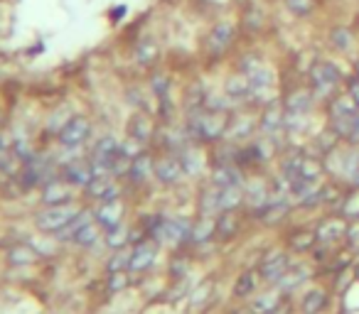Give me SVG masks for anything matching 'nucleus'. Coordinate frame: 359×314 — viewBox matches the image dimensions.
<instances>
[{"mask_svg":"<svg viewBox=\"0 0 359 314\" xmlns=\"http://www.w3.org/2000/svg\"><path fill=\"white\" fill-rule=\"evenodd\" d=\"M79 209L74 204H59V207H47L35 216V226L45 233H64L79 218Z\"/></svg>","mask_w":359,"mask_h":314,"instance_id":"nucleus-1","label":"nucleus"},{"mask_svg":"<svg viewBox=\"0 0 359 314\" xmlns=\"http://www.w3.org/2000/svg\"><path fill=\"white\" fill-rule=\"evenodd\" d=\"M332 123L335 130L342 137H354L359 135V113H357V103L352 98H339L332 106Z\"/></svg>","mask_w":359,"mask_h":314,"instance_id":"nucleus-2","label":"nucleus"},{"mask_svg":"<svg viewBox=\"0 0 359 314\" xmlns=\"http://www.w3.org/2000/svg\"><path fill=\"white\" fill-rule=\"evenodd\" d=\"M89 135H91V123L84 116H74L69 118L62 126V130H59V142H62L64 147H79L87 142Z\"/></svg>","mask_w":359,"mask_h":314,"instance_id":"nucleus-3","label":"nucleus"},{"mask_svg":"<svg viewBox=\"0 0 359 314\" xmlns=\"http://www.w3.org/2000/svg\"><path fill=\"white\" fill-rule=\"evenodd\" d=\"M64 233H67V239H72L77 246H94L98 241V223L89 221V214L82 211L77 221Z\"/></svg>","mask_w":359,"mask_h":314,"instance_id":"nucleus-4","label":"nucleus"},{"mask_svg":"<svg viewBox=\"0 0 359 314\" xmlns=\"http://www.w3.org/2000/svg\"><path fill=\"white\" fill-rule=\"evenodd\" d=\"M190 130L202 140H214L224 133V118L217 116V113H202L190 123Z\"/></svg>","mask_w":359,"mask_h":314,"instance_id":"nucleus-5","label":"nucleus"},{"mask_svg":"<svg viewBox=\"0 0 359 314\" xmlns=\"http://www.w3.org/2000/svg\"><path fill=\"white\" fill-rule=\"evenodd\" d=\"M72 194H74V187L64 177L47 179L45 189H42V202H45L47 207H59V204L72 202Z\"/></svg>","mask_w":359,"mask_h":314,"instance_id":"nucleus-6","label":"nucleus"},{"mask_svg":"<svg viewBox=\"0 0 359 314\" xmlns=\"http://www.w3.org/2000/svg\"><path fill=\"white\" fill-rule=\"evenodd\" d=\"M84 189L96 202H113V199H118V184L111 179V174H94V179Z\"/></svg>","mask_w":359,"mask_h":314,"instance_id":"nucleus-7","label":"nucleus"},{"mask_svg":"<svg viewBox=\"0 0 359 314\" xmlns=\"http://www.w3.org/2000/svg\"><path fill=\"white\" fill-rule=\"evenodd\" d=\"M94 174H96L94 172V165L84 163V160H72V163H67L62 170V177L67 179L72 187H87L94 179Z\"/></svg>","mask_w":359,"mask_h":314,"instance_id":"nucleus-8","label":"nucleus"},{"mask_svg":"<svg viewBox=\"0 0 359 314\" xmlns=\"http://www.w3.org/2000/svg\"><path fill=\"white\" fill-rule=\"evenodd\" d=\"M94 216H96V223L101 228H106V231H111V228L121 226V216H124V204H121V199H113V202H101V207L94 211Z\"/></svg>","mask_w":359,"mask_h":314,"instance_id":"nucleus-9","label":"nucleus"},{"mask_svg":"<svg viewBox=\"0 0 359 314\" xmlns=\"http://www.w3.org/2000/svg\"><path fill=\"white\" fill-rule=\"evenodd\" d=\"M313 84H315V89L325 96V94L335 91V87L339 84V71L335 69L330 61H323V64H318L313 69Z\"/></svg>","mask_w":359,"mask_h":314,"instance_id":"nucleus-10","label":"nucleus"},{"mask_svg":"<svg viewBox=\"0 0 359 314\" xmlns=\"http://www.w3.org/2000/svg\"><path fill=\"white\" fill-rule=\"evenodd\" d=\"M231 40H234V25L219 22V25L212 27L210 37H207V50H210L212 54H219V52H224L226 47L231 45Z\"/></svg>","mask_w":359,"mask_h":314,"instance_id":"nucleus-11","label":"nucleus"},{"mask_svg":"<svg viewBox=\"0 0 359 314\" xmlns=\"http://www.w3.org/2000/svg\"><path fill=\"white\" fill-rule=\"evenodd\" d=\"M153 260H155V244H150V241H143V244L135 246L133 253H131L129 270H133V273L148 270L150 265H153Z\"/></svg>","mask_w":359,"mask_h":314,"instance_id":"nucleus-12","label":"nucleus"},{"mask_svg":"<svg viewBox=\"0 0 359 314\" xmlns=\"http://www.w3.org/2000/svg\"><path fill=\"white\" fill-rule=\"evenodd\" d=\"M155 174H158L160 182L173 184V182H177V179L182 177V165H180L175 157H163V160H158V163H155Z\"/></svg>","mask_w":359,"mask_h":314,"instance_id":"nucleus-13","label":"nucleus"},{"mask_svg":"<svg viewBox=\"0 0 359 314\" xmlns=\"http://www.w3.org/2000/svg\"><path fill=\"white\" fill-rule=\"evenodd\" d=\"M129 172H131V177H133L135 182H145V179L155 172V165L150 163L148 155H138V157H133V163H131Z\"/></svg>","mask_w":359,"mask_h":314,"instance_id":"nucleus-14","label":"nucleus"},{"mask_svg":"<svg viewBox=\"0 0 359 314\" xmlns=\"http://www.w3.org/2000/svg\"><path fill=\"white\" fill-rule=\"evenodd\" d=\"M150 133H153V128H150L148 118L135 116L133 121H131V137H133L135 142H145L150 137Z\"/></svg>","mask_w":359,"mask_h":314,"instance_id":"nucleus-15","label":"nucleus"},{"mask_svg":"<svg viewBox=\"0 0 359 314\" xmlns=\"http://www.w3.org/2000/svg\"><path fill=\"white\" fill-rule=\"evenodd\" d=\"M126 241H129V239H126V228L124 226L111 228V231H108V236H106V244L111 246V248H121Z\"/></svg>","mask_w":359,"mask_h":314,"instance_id":"nucleus-16","label":"nucleus"},{"mask_svg":"<svg viewBox=\"0 0 359 314\" xmlns=\"http://www.w3.org/2000/svg\"><path fill=\"white\" fill-rule=\"evenodd\" d=\"M155 54H158V47H155V42H143V45L138 47V59L143 61V64H150V61L155 59Z\"/></svg>","mask_w":359,"mask_h":314,"instance_id":"nucleus-17","label":"nucleus"},{"mask_svg":"<svg viewBox=\"0 0 359 314\" xmlns=\"http://www.w3.org/2000/svg\"><path fill=\"white\" fill-rule=\"evenodd\" d=\"M288 8L298 15H308L313 10V0H288Z\"/></svg>","mask_w":359,"mask_h":314,"instance_id":"nucleus-18","label":"nucleus"},{"mask_svg":"<svg viewBox=\"0 0 359 314\" xmlns=\"http://www.w3.org/2000/svg\"><path fill=\"white\" fill-rule=\"evenodd\" d=\"M332 42H335V47L337 50H347V42H349V32L347 30H335L332 32Z\"/></svg>","mask_w":359,"mask_h":314,"instance_id":"nucleus-19","label":"nucleus"},{"mask_svg":"<svg viewBox=\"0 0 359 314\" xmlns=\"http://www.w3.org/2000/svg\"><path fill=\"white\" fill-rule=\"evenodd\" d=\"M126 280H124V273H111V278H108V290H113V292H118V290L124 287Z\"/></svg>","mask_w":359,"mask_h":314,"instance_id":"nucleus-20","label":"nucleus"},{"mask_svg":"<svg viewBox=\"0 0 359 314\" xmlns=\"http://www.w3.org/2000/svg\"><path fill=\"white\" fill-rule=\"evenodd\" d=\"M251 285H254L251 275H247V278H244V283H239V285H236V294H247L249 290H251Z\"/></svg>","mask_w":359,"mask_h":314,"instance_id":"nucleus-21","label":"nucleus"},{"mask_svg":"<svg viewBox=\"0 0 359 314\" xmlns=\"http://www.w3.org/2000/svg\"><path fill=\"white\" fill-rule=\"evenodd\" d=\"M349 98L359 106V79H354V82L349 84Z\"/></svg>","mask_w":359,"mask_h":314,"instance_id":"nucleus-22","label":"nucleus"}]
</instances>
